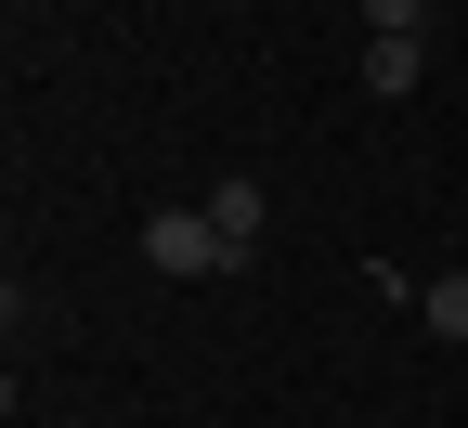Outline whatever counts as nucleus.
<instances>
[{
	"label": "nucleus",
	"instance_id": "f03ea898",
	"mask_svg": "<svg viewBox=\"0 0 468 428\" xmlns=\"http://www.w3.org/2000/svg\"><path fill=\"white\" fill-rule=\"evenodd\" d=\"M196 208H208V234H221V273H248V260H261V221H273V208H261V182H248V169H221Z\"/></svg>",
	"mask_w": 468,
	"mask_h": 428
},
{
	"label": "nucleus",
	"instance_id": "39448f33",
	"mask_svg": "<svg viewBox=\"0 0 468 428\" xmlns=\"http://www.w3.org/2000/svg\"><path fill=\"white\" fill-rule=\"evenodd\" d=\"M351 14H365V39H430L442 0H351Z\"/></svg>",
	"mask_w": 468,
	"mask_h": 428
},
{
	"label": "nucleus",
	"instance_id": "f257e3e1",
	"mask_svg": "<svg viewBox=\"0 0 468 428\" xmlns=\"http://www.w3.org/2000/svg\"><path fill=\"white\" fill-rule=\"evenodd\" d=\"M144 273H169V286L221 273V234H208V208H144Z\"/></svg>",
	"mask_w": 468,
	"mask_h": 428
},
{
	"label": "nucleus",
	"instance_id": "7ed1b4c3",
	"mask_svg": "<svg viewBox=\"0 0 468 428\" xmlns=\"http://www.w3.org/2000/svg\"><path fill=\"white\" fill-rule=\"evenodd\" d=\"M417 78H430V52H417V39H365V91H378V104H403Z\"/></svg>",
	"mask_w": 468,
	"mask_h": 428
},
{
	"label": "nucleus",
	"instance_id": "423d86ee",
	"mask_svg": "<svg viewBox=\"0 0 468 428\" xmlns=\"http://www.w3.org/2000/svg\"><path fill=\"white\" fill-rule=\"evenodd\" d=\"M455 260H468V247H455Z\"/></svg>",
	"mask_w": 468,
	"mask_h": 428
},
{
	"label": "nucleus",
	"instance_id": "20e7f679",
	"mask_svg": "<svg viewBox=\"0 0 468 428\" xmlns=\"http://www.w3.org/2000/svg\"><path fill=\"white\" fill-rule=\"evenodd\" d=\"M417 325H430V338H468V260H455V273H430V286H417Z\"/></svg>",
	"mask_w": 468,
	"mask_h": 428
}]
</instances>
